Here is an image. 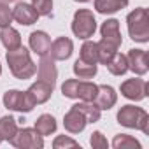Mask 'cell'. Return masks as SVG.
Instances as JSON below:
<instances>
[{"label":"cell","instance_id":"cell-1","mask_svg":"<svg viewBox=\"0 0 149 149\" xmlns=\"http://www.w3.org/2000/svg\"><path fill=\"white\" fill-rule=\"evenodd\" d=\"M7 63H9L11 72L14 74V77L18 79H30L37 72V65L32 61L28 49L23 46L11 49L7 53Z\"/></svg>","mask_w":149,"mask_h":149},{"label":"cell","instance_id":"cell-2","mask_svg":"<svg viewBox=\"0 0 149 149\" xmlns=\"http://www.w3.org/2000/svg\"><path fill=\"white\" fill-rule=\"evenodd\" d=\"M118 123L126 128H137L142 130L144 133H149V116L140 107H133V105L121 107V111L118 112Z\"/></svg>","mask_w":149,"mask_h":149},{"label":"cell","instance_id":"cell-3","mask_svg":"<svg viewBox=\"0 0 149 149\" xmlns=\"http://www.w3.org/2000/svg\"><path fill=\"white\" fill-rule=\"evenodd\" d=\"M128 32L130 37L137 42H147L149 39V18L144 7L135 9L128 14Z\"/></svg>","mask_w":149,"mask_h":149},{"label":"cell","instance_id":"cell-4","mask_svg":"<svg viewBox=\"0 0 149 149\" xmlns=\"http://www.w3.org/2000/svg\"><path fill=\"white\" fill-rule=\"evenodd\" d=\"M97 30V21L91 11L88 9H79L74 14V21H72V32L79 39H90Z\"/></svg>","mask_w":149,"mask_h":149},{"label":"cell","instance_id":"cell-5","mask_svg":"<svg viewBox=\"0 0 149 149\" xmlns=\"http://www.w3.org/2000/svg\"><path fill=\"white\" fill-rule=\"evenodd\" d=\"M14 147H21V149H26V147H32V149H40L44 147V139L42 135L35 130V128H21L16 132V135L9 140Z\"/></svg>","mask_w":149,"mask_h":149},{"label":"cell","instance_id":"cell-6","mask_svg":"<svg viewBox=\"0 0 149 149\" xmlns=\"http://www.w3.org/2000/svg\"><path fill=\"white\" fill-rule=\"evenodd\" d=\"M4 104L7 109L11 111H19V112H30L35 105L33 102L28 98L26 91H18V90H11L4 95Z\"/></svg>","mask_w":149,"mask_h":149},{"label":"cell","instance_id":"cell-7","mask_svg":"<svg viewBox=\"0 0 149 149\" xmlns=\"http://www.w3.org/2000/svg\"><path fill=\"white\" fill-rule=\"evenodd\" d=\"M86 123H88L86 116H84L76 105L70 107V111L65 114V121H63L65 130H67L68 133H79V132H83L84 126H86Z\"/></svg>","mask_w":149,"mask_h":149},{"label":"cell","instance_id":"cell-8","mask_svg":"<svg viewBox=\"0 0 149 149\" xmlns=\"http://www.w3.org/2000/svg\"><path fill=\"white\" fill-rule=\"evenodd\" d=\"M121 93L130 100H142L147 95V83L142 79H128L121 84Z\"/></svg>","mask_w":149,"mask_h":149},{"label":"cell","instance_id":"cell-9","mask_svg":"<svg viewBox=\"0 0 149 149\" xmlns=\"http://www.w3.org/2000/svg\"><path fill=\"white\" fill-rule=\"evenodd\" d=\"M13 19H16L21 25H33L39 19V13L33 9L32 4L18 2L16 7L13 9Z\"/></svg>","mask_w":149,"mask_h":149},{"label":"cell","instance_id":"cell-10","mask_svg":"<svg viewBox=\"0 0 149 149\" xmlns=\"http://www.w3.org/2000/svg\"><path fill=\"white\" fill-rule=\"evenodd\" d=\"M37 72H39V79L51 84L54 88V83H56V76H58V72H56V67H54V60L51 56H40V61L37 65Z\"/></svg>","mask_w":149,"mask_h":149},{"label":"cell","instance_id":"cell-11","mask_svg":"<svg viewBox=\"0 0 149 149\" xmlns=\"http://www.w3.org/2000/svg\"><path fill=\"white\" fill-rule=\"evenodd\" d=\"M51 93H53V86L47 84V83H44V81H40V79H39L35 84H32V86L28 88V91H26V95H28V98L33 102V105L47 102L49 97H51Z\"/></svg>","mask_w":149,"mask_h":149},{"label":"cell","instance_id":"cell-12","mask_svg":"<svg viewBox=\"0 0 149 149\" xmlns=\"http://www.w3.org/2000/svg\"><path fill=\"white\" fill-rule=\"evenodd\" d=\"M72 51H74V44L67 37H58L54 42H51V47H49L53 60H67L70 58Z\"/></svg>","mask_w":149,"mask_h":149},{"label":"cell","instance_id":"cell-13","mask_svg":"<svg viewBox=\"0 0 149 149\" xmlns=\"http://www.w3.org/2000/svg\"><path fill=\"white\" fill-rule=\"evenodd\" d=\"M128 68H132L135 74L142 76V74L147 72V53L142 49H130L128 56Z\"/></svg>","mask_w":149,"mask_h":149},{"label":"cell","instance_id":"cell-14","mask_svg":"<svg viewBox=\"0 0 149 149\" xmlns=\"http://www.w3.org/2000/svg\"><path fill=\"white\" fill-rule=\"evenodd\" d=\"M93 104H95L100 111L111 109V107L116 104V91H114V88H111V86H107V84L98 86V91H97V95H95Z\"/></svg>","mask_w":149,"mask_h":149},{"label":"cell","instance_id":"cell-15","mask_svg":"<svg viewBox=\"0 0 149 149\" xmlns=\"http://www.w3.org/2000/svg\"><path fill=\"white\" fill-rule=\"evenodd\" d=\"M102 39L114 44L116 47H119L121 44V32H119V21L118 19H107L102 25Z\"/></svg>","mask_w":149,"mask_h":149},{"label":"cell","instance_id":"cell-16","mask_svg":"<svg viewBox=\"0 0 149 149\" xmlns=\"http://www.w3.org/2000/svg\"><path fill=\"white\" fill-rule=\"evenodd\" d=\"M30 47L39 56H46L49 53V47H51V37L46 32H32V35H30Z\"/></svg>","mask_w":149,"mask_h":149},{"label":"cell","instance_id":"cell-17","mask_svg":"<svg viewBox=\"0 0 149 149\" xmlns=\"http://www.w3.org/2000/svg\"><path fill=\"white\" fill-rule=\"evenodd\" d=\"M0 40H2V44L7 47V51L16 49V47L21 46V35H19V32L14 30L13 26L2 28V32H0Z\"/></svg>","mask_w":149,"mask_h":149},{"label":"cell","instance_id":"cell-18","mask_svg":"<svg viewBox=\"0 0 149 149\" xmlns=\"http://www.w3.org/2000/svg\"><path fill=\"white\" fill-rule=\"evenodd\" d=\"M97 91H98V86L97 84H93L90 81H77L76 98H81L83 102H93Z\"/></svg>","mask_w":149,"mask_h":149},{"label":"cell","instance_id":"cell-19","mask_svg":"<svg viewBox=\"0 0 149 149\" xmlns=\"http://www.w3.org/2000/svg\"><path fill=\"white\" fill-rule=\"evenodd\" d=\"M128 6V0H95V9L102 14H112Z\"/></svg>","mask_w":149,"mask_h":149},{"label":"cell","instance_id":"cell-20","mask_svg":"<svg viewBox=\"0 0 149 149\" xmlns=\"http://www.w3.org/2000/svg\"><path fill=\"white\" fill-rule=\"evenodd\" d=\"M35 130L46 137V135H51L56 132V119L51 116V114H42L37 121H35Z\"/></svg>","mask_w":149,"mask_h":149},{"label":"cell","instance_id":"cell-21","mask_svg":"<svg viewBox=\"0 0 149 149\" xmlns=\"http://www.w3.org/2000/svg\"><path fill=\"white\" fill-rule=\"evenodd\" d=\"M74 74H76L79 79H91L97 74V63H88V61L79 58L74 63Z\"/></svg>","mask_w":149,"mask_h":149},{"label":"cell","instance_id":"cell-22","mask_svg":"<svg viewBox=\"0 0 149 149\" xmlns=\"http://www.w3.org/2000/svg\"><path fill=\"white\" fill-rule=\"evenodd\" d=\"M107 68H109L111 74H114V76H123V74L128 70V60H126V56L121 54V53H116L111 58V61L107 63Z\"/></svg>","mask_w":149,"mask_h":149},{"label":"cell","instance_id":"cell-23","mask_svg":"<svg viewBox=\"0 0 149 149\" xmlns=\"http://www.w3.org/2000/svg\"><path fill=\"white\" fill-rule=\"evenodd\" d=\"M16 132H18V125L13 116H4L0 119V135L4 140H11L16 135Z\"/></svg>","mask_w":149,"mask_h":149},{"label":"cell","instance_id":"cell-24","mask_svg":"<svg viewBox=\"0 0 149 149\" xmlns=\"http://www.w3.org/2000/svg\"><path fill=\"white\" fill-rule=\"evenodd\" d=\"M97 47H98V61L104 63V65H107V63L111 61V58L118 53V47H116L114 44L104 40V39H102L100 42H97Z\"/></svg>","mask_w":149,"mask_h":149},{"label":"cell","instance_id":"cell-25","mask_svg":"<svg viewBox=\"0 0 149 149\" xmlns=\"http://www.w3.org/2000/svg\"><path fill=\"white\" fill-rule=\"evenodd\" d=\"M81 60L88 61V63H98V47L97 42L86 40L81 47Z\"/></svg>","mask_w":149,"mask_h":149},{"label":"cell","instance_id":"cell-26","mask_svg":"<svg viewBox=\"0 0 149 149\" xmlns=\"http://www.w3.org/2000/svg\"><path fill=\"white\" fill-rule=\"evenodd\" d=\"M76 107L86 116L88 123H95V121L100 119V109L93 102H81V104H76Z\"/></svg>","mask_w":149,"mask_h":149},{"label":"cell","instance_id":"cell-27","mask_svg":"<svg viewBox=\"0 0 149 149\" xmlns=\"http://www.w3.org/2000/svg\"><path fill=\"white\" fill-rule=\"evenodd\" d=\"M112 146H114L116 149H132V147L140 149V142H139V140H135V139H133V137H130V135H125V133L116 135V137H114V140H112Z\"/></svg>","mask_w":149,"mask_h":149},{"label":"cell","instance_id":"cell-28","mask_svg":"<svg viewBox=\"0 0 149 149\" xmlns=\"http://www.w3.org/2000/svg\"><path fill=\"white\" fill-rule=\"evenodd\" d=\"M32 6L39 16H51L53 13V0H32Z\"/></svg>","mask_w":149,"mask_h":149},{"label":"cell","instance_id":"cell-29","mask_svg":"<svg viewBox=\"0 0 149 149\" xmlns=\"http://www.w3.org/2000/svg\"><path fill=\"white\" fill-rule=\"evenodd\" d=\"M11 21H13V11L9 9V6L0 4V28L11 26Z\"/></svg>","mask_w":149,"mask_h":149},{"label":"cell","instance_id":"cell-30","mask_svg":"<svg viewBox=\"0 0 149 149\" xmlns=\"http://www.w3.org/2000/svg\"><path fill=\"white\" fill-rule=\"evenodd\" d=\"M77 146H79V144L74 140V139L65 137V135L56 137V139H54V142H53V147H54V149H61V147H77Z\"/></svg>","mask_w":149,"mask_h":149},{"label":"cell","instance_id":"cell-31","mask_svg":"<svg viewBox=\"0 0 149 149\" xmlns=\"http://www.w3.org/2000/svg\"><path fill=\"white\" fill-rule=\"evenodd\" d=\"M90 144L95 149H105L107 147V139L102 135V132H93L91 133V139H90Z\"/></svg>","mask_w":149,"mask_h":149},{"label":"cell","instance_id":"cell-32","mask_svg":"<svg viewBox=\"0 0 149 149\" xmlns=\"http://www.w3.org/2000/svg\"><path fill=\"white\" fill-rule=\"evenodd\" d=\"M11 2H16V0H0V4H6V6H9Z\"/></svg>","mask_w":149,"mask_h":149},{"label":"cell","instance_id":"cell-33","mask_svg":"<svg viewBox=\"0 0 149 149\" xmlns=\"http://www.w3.org/2000/svg\"><path fill=\"white\" fill-rule=\"evenodd\" d=\"M76 2H88V0H76Z\"/></svg>","mask_w":149,"mask_h":149},{"label":"cell","instance_id":"cell-34","mask_svg":"<svg viewBox=\"0 0 149 149\" xmlns=\"http://www.w3.org/2000/svg\"><path fill=\"white\" fill-rule=\"evenodd\" d=\"M0 74H2V65H0Z\"/></svg>","mask_w":149,"mask_h":149},{"label":"cell","instance_id":"cell-35","mask_svg":"<svg viewBox=\"0 0 149 149\" xmlns=\"http://www.w3.org/2000/svg\"><path fill=\"white\" fill-rule=\"evenodd\" d=\"M2 140H4V139H2V135H0V142H2Z\"/></svg>","mask_w":149,"mask_h":149}]
</instances>
